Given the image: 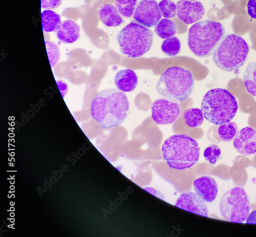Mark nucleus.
I'll return each mask as SVG.
<instances>
[{
	"mask_svg": "<svg viewBox=\"0 0 256 237\" xmlns=\"http://www.w3.org/2000/svg\"><path fill=\"white\" fill-rule=\"evenodd\" d=\"M238 109L236 97L224 89L210 90L205 94L202 102L201 110L204 118L216 125L231 121Z\"/></svg>",
	"mask_w": 256,
	"mask_h": 237,
	"instance_id": "4",
	"label": "nucleus"
},
{
	"mask_svg": "<svg viewBox=\"0 0 256 237\" xmlns=\"http://www.w3.org/2000/svg\"><path fill=\"white\" fill-rule=\"evenodd\" d=\"M206 202L198 193L188 192L182 194L177 200L175 206L208 217V211Z\"/></svg>",
	"mask_w": 256,
	"mask_h": 237,
	"instance_id": "12",
	"label": "nucleus"
},
{
	"mask_svg": "<svg viewBox=\"0 0 256 237\" xmlns=\"http://www.w3.org/2000/svg\"><path fill=\"white\" fill-rule=\"evenodd\" d=\"M80 28L76 21L66 20L62 23L56 32L58 39L66 44H72L80 37Z\"/></svg>",
	"mask_w": 256,
	"mask_h": 237,
	"instance_id": "15",
	"label": "nucleus"
},
{
	"mask_svg": "<svg viewBox=\"0 0 256 237\" xmlns=\"http://www.w3.org/2000/svg\"><path fill=\"white\" fill-rule=\"evenodd\" d=\"M62 0H41V7L47 10H52L59 7Z\"/></svg>",
	"mask_w": 256,
	"mask_h": 237,
	"instance_id": "28",
	"label": "nucleus"
},
{
	"mask_svg": "<svg viewBox=\"0 0 256 237\" xmlns=\"http://www.w3.org/2000/svg\"><path fill=\"white\" fill-rule=\"evenodd\" d=\"M193 186L196 193L206 202H212L216 198L218 186L216 181L212 177H200L194 180Z\"/></svg>",
	"mask_w": 256,
	"mask_h": 237,
	"instance_id": "14",
	"label": "nucleus"
},
{
	"mask_svg": "<svg viewBox=\"0 0 256 237\" xmlns=\"http://www.w3.org/2000/svg\"><path fill=\"white\" fill-rule=\"evenodd\" d=\"M246 223V224H256V210H252L248 214Z\"/></svg>",
	"mask_w": 256,
	"mask_h": 237,
	"instance_id": "30",
	"label": "nucleus"
},
{
	"mask_svg": "<svg viewBox=\"0 0 256 237\" xmlns=\"http://www.w3.org/2000/svg\"><path fill=\"white\" fill-rule=\"evenodd\" d=\"M250 51L247 42L236 34L224 37L212 54V60L220 69L232 72L242 68Z\"/></svg>",
	"mask_w": 256,
	"mask_h": 237,
	"instance_id": "6",
	"label": "nucleus"
},
{
	"mask_svg": "<svg viewBox=\"0 0 256 237\" xmlns=\"http://www.w3.org/2000/svg\"><path fill=\"white\" fill-rule=\"evenodd\" d=\"M114 80L117 89L124 93L134 91L138 84V77L136 72L128 69L118 72Z\"/></svg>",
	"mask_w": 256,
	"mask_h": 237,
	"instance_id": "16",
	"label": "nucleus"
},
{
	"mask_svg": "<svg viewBox=\"0 0 256 237\" xmlns=\"http://www.w3.org/2000/svg\"><path fill=\"white\" fill-rule=\"evenodd\" d=\"M178 30V26L174 22L166 18L162 19L155 28L156 34L164 39L174 37Z\"/></svg>",
	"mask_w": 256,
	"mask_h": 237,
	"instance_id": "19",
	"label": "nucleus"
},
{
	"mask_svg": "<svg viewBox=\"0 0 256 237\" xmlns=\"http://www.w3.org/2000/svg\"><path fill=\"white\" fill-rule=\"evenodd\" d=\"M162 17L159 4L156 0H141L137 5L134 16L138 23L147 28L156 26Z\"/></svg>",
	"mask_w": 256,
	"mask_h": 237,
	"instance_id": "10",
	"label": "nucleus"
},
{
	"mask_svg": "<svg viewBox=\"0 0 256 237\" xmlns=\"http://www.w3.org/2000/svg\"><path fill=\"white\" fill-rule=\"evenodd\" d=\"M117 40L122 55L129 58H138L150 50L154 33L148 28L132 22L121 30Z\"/></svg>",
	"mask_w": 256,
	"mask_h": 237,
	"instance_id": "7",
	"label": "nucleus"
},
{
	"mask_svg": "<svg viewBox=\"0 0 256 237\" xmlns=\"http://www.w3.org/2000/svg\"><path fill=\"white\" fill-rule=\"evenodd\" d=\"M100 18L106 27L115 28L124 23V20L116 6L110 4H103L98 9Z\"/></svg>",
	"mask_w": 256,
	"mask_h": 237,
	"instance_id": "17",
	"label": "nucleus"
},
{
	"mask_svg": "<svg viewBox=\"0 0 256 237\" xmlns=\"http://www.w3.org/2000/svg\"><path fill=\"white\" fill-rule=\"evenodd\" d=\"M162 151L164 160L173 169L184 170L200 160V148L198 141L186 135H174L164 142Z\"/></svg>",
	"mask_w": 256,
	"mask_h": 237,
	"instance_id": "2",
	"label": "nucleus"
},
{
	"mask_svg": "<svg viewBox=\"0 0 256 237\" xmlns=\"http://www.w3.org/2000/svg\"><path fill=\"white\" fill-rule=\"evenodd\" d=\"M244 81L247 91L256 97V62H250L244 75Z\"/></svg>",
	"mask_w": 256,
	"mask_h": 237,
	"instance_id": "20",
	"label": "nucleus"
},
{
	"mask_svg": "<svg viewBox=\"0 0 256 237\" xmlns=\"http://www.w3.org/2000/svg\"><path fill=\"white\" fill-rule=\"evenodd\" d=\"M189 1H192V2H197V1H198V0H189Z\"/></svg>",
	"mask_w": 256,
	"mask_h": 237,
	"instance_id": "32",
	"label": "nucleus"
},
{
	"mask_svg": "<svg viewBox=\"0 0 256 237\" xmlns=\"http://www.w3.org/2000/svg\"><path fill=\"white\" fill-rule=\"evenodd\" d=\"M47 53L52 68H54L60 59V51L58 46L50 41L45 42Z\"/></svg>",
	"mask_w": 256,
	"mask_h": 237,
	"instance_id": "26",
	"label": "nucleus"
},
{
	"mask_svg": "<svg viewBox=\"0 0 256 237\" xmlns=\"http://www.w3.org/2000/svg\"><path fill=\"white\" fill-rule=\"evenodd\" d=\"M161 49L166 56L170 57H176L180 52V41L176 36L166 39L163 41Z\"/></svg>",
	"mask_w": 256,
	"mask_h": 237,
	"instance_id": "22",
	"label": "nucleus"
},
{
	"mask_svg": "<svg viewBox=\"0 0 256 237\" xmlns=\"http://www.w3.org/2000/svg\"><path fill=\"white\" fill-rule=\"evenodd\" d=\"M233 144L240 154L254 155L256 153V130L250 127L242 129L234 137Z\"/></svg>",
	"mask_w": 256,
	"mask_h": 237,
	"instance_id": "13",
	"label": "nucleus"
},
{
	"mask_svg": "<svg viewBox=\"0 0 256 237\" xmlns=\"http://www.w3.org/2000/svg\"><path fill=\"white\" fill-rule=\"evenodd\" d=\"M56 83L58 84V87L59 88V90L60 91V92H61L62 90V91L61 93L62 95L63 93H64V92H65V93L66 94L68 90V85H66V84L64 83L62 81H57ZM64 94H65V93H64ZM65 95H66V94H65Z\"/></svg>",
	"mask_w": 256,
	"mask_h": 237,
	"instance_id": "31",
	"label": "nucleus"
},
{
	"mask_svg": "<svg viewBox=\"0 0 256 237\" xmlns=\"http://www.w3.org/2000/svg\"><path fill=\"white\" fill-rule=\"evenodd\" d=\"M162 16L166 19L174 18L178 13L177 5L172 0H162L159 4Z\"/></svg>",
	"mask_w": 256,
	"mask_h": 237,
	"instance_id": "25",
	"label": "nucleus"
},
{
	"mask_svg": "<svg viewBox=\"0 0 256 237\" xmlns=\"http://www.w3.org/2000/svg\"><path fill=\"white\" fill-rule=\"evenodd\" d=\"M194 79L192 74L182 68H168L160 77L156 85L158 92L168 100L182 102L193 92Z\"/></svg>",
	"mask_w": 256,
	"mask_h": 237,
	"instance_id": "5",
	"label": "nucleus"
},
{
	"mask_svg": "<svg viewBox=\"0 0 256 237\" xmlns=\"http://www.w3.org/2000/svg\"><path fill=\"white\" fill-rule=\"evenodd\" d=\"M152 118L160 125L172 124L176 122L180 115V106L178 102L166 99H158L152 106Z\"/></svg>",
	"mask_w": 256,
	"mask_h": 237,
	"instance_id": "9",
	"label": "nucleus"
},
{
	"mask_svg": "<svg viewBox=\"0 0 256 237\" xmlns=\"http://www.w3.org/2000/svg\"><path fill=\"white\" fill-rule=\"evenodd\" d=\"M222 154L220 148L216 144H212L204 150V157L210 164L215 165Z\"/></svg>",
	"mask_w": 256,
	"mask_h": 237,
	"instance_id": "27",
	"label": "nucleus"
},
{
	"mask_svg": "<svg viewBox=\"0 0 256 237\" xmlns=\"http://www.w3.org/2000/svg\"><path fill=\"white\" fill-rule=\"evenodd\" d=\"M238 132L237 124L234 122H229L220 126L218 134L220 139L226 142L232 140Z\"/></svg>",
	"mask_w": 256,
	"mask_h": 237,
	"instance_id": "23",
	"label": "nucleus"
},
{
	"mask_svg": "<svg viewBox=\"0 0 256 237\" xmlns=\"http://www.w3.org/2000/svg\"><path fill=\"white\" fill-rule=\"evenodd\" d=\"M178 16L185 24L198 23L205 14L203 5L200 2L180 0L177 3Z\"/></svg>",
	"mask_w": 256,
	"mask_h": 237,
	"instance_id": "11",
	"label": "nucleus"
},
{
	"mask_svg": "<svg viewBox=\"0 0 256 237\" xmlns=\"http://www.w3.org/2000/svg\"><path fill=\"white\" fill-rule=\"evenodd\" d=\"M247 11L250 18L256 20V0H249L247 4Z\"/></svg>",
	"mask_w": 256,
	"mask_h": 237,
	"instance_id": "29",
	"label": "nucleus"
},
{
	"mask_svg": "<svg viewBox=\"0 0 256 237\" xmlns=\"http://www.w3.org/2000/svg\"><path fill=\"white\" fill-rule=\"evenodd\" d=\"M204 116L202 110L198 108H190L184 113V120L186 125L190 128L200 126L204 120Z\"/></svg>",
	"mask_w": 256,
	"mask_h": 237,
	"instance_id": "21",
	"label": "nucleus"
},
{
	"mask_svg": "<svg viewBox=\"0 0 256 237\" xmlns=\"http://www.w3.org/2000/svg\"><path fill=\"white\" fill-rule=\"evenodd\" d=\"M130 104L126 96L114 89L100 92L91 104V115L102 127L108 129L121 125L126 119Z\"/></svg>",
	"mask_w": 256,
	"mask_h": 237,
	"instance_id": "1",
	"label": "nucleus"
},
{
	"mask_svg": "<svg viewBox=\"0 0 256 237\" xmlns=\"http://www.w3.org/2000/svg\"><path fill=\"white\" fill-rule=\"evenodd\" d=\"M225 34V28L221 23L209 20L199 21L189 29L188 46L196 57H209Z\"/></svg>",
	"mask_w": 256,
	"mask_h": 237,
	"instance_id": "3",
	"label": "nucleus"
},
{
	"mask_svg": "<svg viewBox=\"0 0 256 237\" xmlns=\"http://www.w3.org/2000/svg\"><path fill=\"white\" fill-rule=\"evenodd\" d=\"M137 2L138 0H116L115 6L122 17L129 19L134 14Z\"/></svg>",
	"mask_w": 256,
	"mask_h": 237,
	"instance_id": "24",
	"label": "nucleus"
},
{
	"mask_svg": "<svg viewBox=\"0 0 256 237\" xmlns=\"http://www.w3.org/2000/svg\"><path fill=\"white\" fill-rule=\"evenodd\" d=\"M42 30L46 33L56 32L62 23L60 16L52 10H45L41 14Z\"/></svg>",
	"mask_w": 256,
	"mask_h": 237,
	"instance_id": "18",
	"label": "nucleus"
},
{
	"mask_svg": "<svg viewBox=\"0 0 256 237\" xmlns=\"http://www.w3.org/2000/svg\"><path fill=\"white\" fill-rule=\"evenodd\" d=\"M222 215L226 220L242 223L246 220L250 211V201L245 190L236 187L226 191L220 203Z\"/></svg>",
	"mask_w": 256,
	"mask_h": 237,
	"instance_id": "8",
	"label": "nucleus"
}]
</instances>
